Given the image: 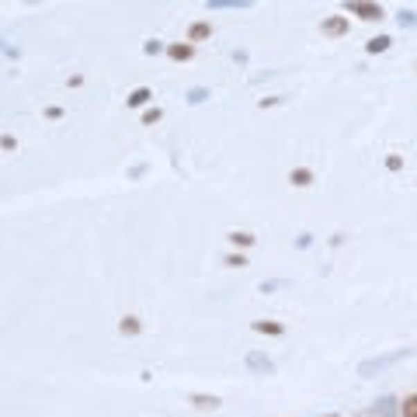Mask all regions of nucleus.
<instances>
[{"label":"nucleus","instance_id":"obj_12","mask_svg":"<svg viewBox=\"0 0 417 417\" xmlns=\"http://www.w3.org/2000/svg\"><path fill=\"white\" fill-rule=\"evenodd\" d=\"M254 330H258V334H275V337H278V334H282V323H272V320H254Z\"/></svg>","mask_w":417,"mask_h":417},{"label":"nucleus","instance_id":"obj_13","mask_svg":"<svg viewBox=\"0 0 417 417\" xmlns=\"http://www.w3.org/2000/svg\"><path fill=\"white\" fill-rule=\"evenodd\" d=\"M389 42H393L389 35H379V39H369V46H365V49H369V53H386V49H389Z\"/></svg>","mask_w":417,"mask_h":417},{"label":"nucleus","instance_id":"obj_6","mask_svg":"<svg viewBox=\"0 0 417 417\" xmlns=\"http://www.w3.org/2000/svg\"><path fill=\"white\" fill-rule=\"evenodd\" d=\"M167 56L174 63H188L195 56V49H191V42H174V46H167Z\"/></svg>","mask_w":417,"mask_h":417},{"label":"nucleus","instance_id":"obj_21","mask_svg":"<svg viewBox=\"0 0 417 417\" xmlns=\"http://www.w3.org/2000/svg\"><path fill=\"white\" fill-rule=\"evenodd\" d=\"M227 265H230V268H244V265H247V258H244V254H230V258H227Z\"/></svg>","mask_w":417,"mask_h":417},{"label":"nucleus","instance_id":"obj_5","mask_svg":"<svg viewBox=\"0 0 417 417\" xmlns=\"http://www.w3.org/2000/svg\"><path fill=\"white\" fill-rule=\"evenodd\" d=\"M208 11H247L251 0H208Z\"/></svg>","mask_w":417,"mask_h":417},{"label":"nucleus","instance_id":"obj_17","mask_svg":"<svg viewBox=\"0 0 417 417\" xmlns=\"http://www.w3.org/2000/svg\"><path fill=\"white\" fill-rule=\"evenodd\" d=\"M396 21H400V28H414L417 25V11H400Z\"/></svg>","mask_w":417,"mask_h":417},{"label":"nucleus","instance_id":"obj_11","mask_svg":"<svg viewBox=\"0 0 417 417\" xmlns=\"http://www.w3.org/2000/svg\"><path fill=\"white\" fill-rule=\"evenodd\" d=\"M230 240H233L237 247H251L258 237H254V233H247V230H233V233H230Z\"/></svg>","mask_w":417,"mask_h":417},{"label":"nucleus","instance_id":"obj_8","mask_svg":"<svg viewBox=\"0 0 417 417\" xmlns=\"http://www.w3.org/2000/svg\"><path fill=\"white\" fill-rule=\"evenodd\" d=\"M150 98H153V91H150V87H136V91L129 94V105H132V108H139V105H146Z\"/></svg>","mask_w":417,"mask_h":417},{"label":"nucleus","instance_id":"obj_10","mask_svg":"<svg viewBox=\"0 0 417 417\" xmlns=\"http://www.w3.org/2000/svg\"><path fill=\"white\" fill-rule=\"evenodd\" d=\"M289 181H292V184H296V188H306V184H310V181H313V174H310V170H306V167H296V170H292V177H289Z\"/></svg>","mask_w":417,"mask_h":417},{"label":"nucleus","instance_id":"obj_1","mask_svg":"<svg viewBox=\"0 0 417 417\" xmlns=\"http://www.w3.org/2000/svg\"><path fill=\"white\" fill-rule=\"evenodd\" d=\"M417 348H400V351H389V355H379V358H369V362H362L358 365V375H365V379H372V375H379L382 369H389V365H396V362H403V358H410Z\"/></svg>","mask_w":417,"mask_h":417},{"label":"nucleus","instance_id":"obj_18","mask_svg":"<svg viewBox=\"0 0 417 417\" xmlns=\"http://www.w3.org/2000/svg\"><path fill=\"white\" fill-rule=\"evenodd\" d=\"M400 414H403V417H417V393L403 400V407H400Z\"/></svg>","mask_w":417,"mask_h":417},{"label":"nucleus","instance_id":"obj_16","mask_svg":"<svg viewBox=\"0 0 417 417\" xmlns=\"http://www.w3.org/2000/svg\"><path fill=\"white\" fill-rule=\"evenodd\" d=\"M205 98H208V87H191L188 91V105H202Z\"/></svg>","mask_w":417,"mask_h":417},{"label":"nucleus","instance_id":"obj_22","mask_svg":"<svg viewBox=\"0 0 417 417\" xmlns=\"http://www.w3.org/2000/svg\"><path fill=\"white\" fill-rule=\"evenodd\" d=\"M160 49H163V46H160V42H146V46H143V53H146V56H157V53H160Z\"/></svg>","mask_w":417,"mask_h":417},{"label":"nucleus","instance_id":"obj_2","mask_svg":"<svg viewBox=\"0 0 417 417\" xmlns=\"http://www.w3.org/2000/svg\"><path fill=\"white\" fill-rule=\"evenodd\" d=\"M344 11H348V15H358V18H365V21H379V18H382V8H379V4H362V0H348Z\"/></svg>","mask_w":417,"mask_h":417},{"label":"nucleus","instance_id":"obj_7","mask_svg":"<svg viewBox=\"0 0 417 417\" xmlns=\"http://www.w3.org/2000/svg\"><path fill=\"white\" fill-rule=\"evenodd\" d=\"M208 35H213V28H208L205 21H195V25L188 28V39H191V42H198V39H208Z\"/></svg>","mask_w":417,"mask_h":417},{"label":"nucleus","instance_id":"obj_19","mask_svg":"<svg viewBox=\"0 0 417 417\" xmlns=\"http://www.w3.org/2000/svg\"><path fill=\"white\" fill-rule=\"evenodd\" d=\"M160 108H150V112H143V125H153V122H160Z\"/></svg>","mask_w":417,"mask_h":417},{"label":"nucleus","instance_id":"obj_24","mask_svg":"<svg viewBox=\"0 0 417 417\" xmlns=\"http://www.w3.org/2000/svg\"><path fill=\"white\" fill-rule=\"evenodd\" d=\"M327 417H337V414H327Z\"/></svg>","mask_w":417,"mask_h":417},{"label":"nucleus","instance_id":"obj_15","mask_svg":"<svg viewBox=\"0 0 417 417\" xmlns=\"http://www.w3.org/2000/svg\"><path fill=\"white\" fill-rule=\"evenodd\" d=\"M375 410L386 414V417H393V414H396V400H393V396H382V400H375Z\"/></svg>","mask_w":417,"mask_h":417},{"label":"nucleus","instance_id":"obj_4","mask_svg":"<svg viewBox=\"0 0 417 417\" xmlns=\"http://www.w3.org/2000/svg\"><path fill=\"white\" fill-rule=\"evenodd\" d=\"M320 32H323V35H330V39L348 35V18H344V15H334V18H327V21L320 25Z\"/></svg>","mask_w":417,"mask_h":417},{"label":"nucleus","instance_id":"obj_3","mask_svg":"<svg viewBox=\"0 0 417 417\" xmlns=\"http://www.w3.org/2000/svg\"><path fill=\"white\" fill-rule=\"evenodd\" d=\"M247 369L258 372V375H272V372H275V362H272L268 355H261V351H247Z\"/></svg>","mask_w":417,"mask_h":417},{"label":"nucleus","instance_id":"obj_14","mask_svg":"<svg viewBox=\"0 0 417 417\" xmlns=\"http://www.w3.org/2000/svg\"><path fill=\"white\" fill-rule=\"evenodd\" d=\"M118 330H122V334H129V337H132V334H139V330H143V323H139V320H136V317H125V320H122V323H118Z\"/></svg>","mask_w":417,"mask_h":417},{"label":"nucleus","instance_id":"obj_20","mask_svg":"<svg viewBox=\"0 0 417 417\" xmlns=\"http://www.w3.org/2000/svg\"><path fill=\"white\" fill-rule=\"evenodd\" d=\"M282 285H289L285 278H272V282H261V292H275V289H282Z\"/></svg>","mask_w":417,"mask_h":417},{"label":"nucleus","instance_id":"obj_9","mask_svg":"<svg viewBox=\"0 0 417 417\" xmlns=\"http://www.w3.org/2000/svg\"><path fill=\"white\" fill-rule=\"evenodd\" d=\"M191 403H195V407H202V410H216V407H220V400H216V396H205V393H195V396H191Z\"/></svg>","mask_w":417,"mask_h":417},{"label":"nucleus","instance_id":"obj_23","mask_svg":"<svg viewBox=\"0 0 417 417\" xmlns=\"http://www.w3.org/2000/svg\"><path fill=\"white\" fill-rule=\"evenodd\" d=\"M400 163H403L400 157H389V160H386V167H389V170H400Z\"/></svg>","mask_w":417,"mask_h":417}]
</instances>
